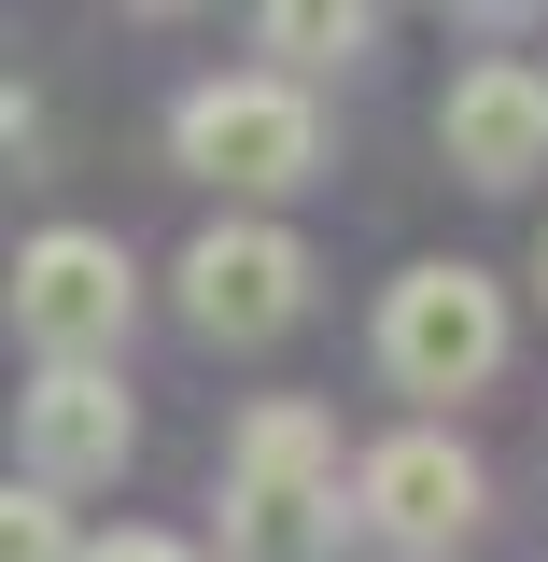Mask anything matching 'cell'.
Wrapping results in <instances>:
<instances>
[{
  "mask_svg": "<svg viewBox=\"0 0 548 562\" xmlns=\"http://www.w3.org/2000/svg\"><path fill=\"white\" fill-rule=\"evenodd\" d=\"M169 140H183V169L225 183V198H281V183H310V169H324V113H310V85H281V70L198 85Z\"/></svg>",
  "mask_w": 548,
  "mask_h": 562,
  "instance_id": "cell-1",
  "label": "cell"
},
{
  "mask_svg": "<svg viewBox=\"0 0 548 562\" xmlns=\"http://www.w3.org/2000/svg\"><path fill=\"white\" fill-rule=\"evenodd\" d=\"M127 310H141V268H127V239H99V225H43L14 254V324H29L43 366H113Z\"/></svg>",
  "mask_w": 548,
  "mask_h": 562,
  "instance_id": "cell-2",
  "label": "cell"
},
{
  "mask_svg": "<svg viewBox=\"0 0 548 562\" xmlns=\"http://www.w3.org/2000/svg\"><path fill=\"white\" fill-rule=\"evenodd\" d=\"M380 366L409 380V394H479L492 366H506V281L492 268H409L380 295Z\"/></svg>",
  "mask_w": 548,
  "mask_h": 562,
  "instance_id": "cell-3",
  "label": "cell"
},
{
  "mask_svg": "<svg viewBox=\"0 0 548 562\" xmlns=\"http://www.w3.org/2000/svg\"><path fill=\"white\" fill-rule=\"evenodd\" d=\"M310 310V239L295 225H198L183 254V324L198 338H281Z\"/></svg>",
  "mask_w": 548,
  "mask_h": 562,
  "instance_id": "cell-4",
  "label": "cell"
},
{
  "mask_svg": "<svg viewBox=\"0 0 548 562\" xmlns=\"http://www.w3.org/2000/svg\"><path fill=\"white\" fill-rule=\"evenodd\" d=\"M14 436H29V492H99L141 450V408H127L113 366H43L14 394Z\"/></svg>",
  "mask_w": 548,
  "mask_h": 562,
  "instance_id": "cell-5",
  "label": "cell"
},
{
  "mask_svg": "<svg viewBox=\"0 0 548 562\" xmlns=\"http://www.w3.org/2000/svg\"><path fill=\"white\" fill-rule=\"evenodd\" d=\"M351 506H366V535H394V549H450V535H479V450L465 436H380L366 464H351Z\"/></svg>",
  "mask_w": 548,
  "mask_h": 562,
  "instance_id": "cell-6",
  "label": "cell"
},
{
  "mask_svg": "<svg viewBox=\"0 0 548 562\" xmlns=\"http://www.w3.org/2000/svg\"><path fill=\"white\" fill-rule=\"evenodd\" d=\"M436 155H450L465 183H535V169H548V70H535V57L450 70V99H436Z\"/></svg>",
  "mask_w": 548,
  "mask_h": 562,
  "instance_id": "cell-7",
  "label": "cell"
},
{
  "mask_svg": "<svg viewBox=\"0 0 548 562\" xmlns=\"http://www.w3.org/2000/svg\"><path fill=\"white\" fill-rule=\"evenodd\" d=\"M338 479H225V562H338Z\"/></svg>",
  "mask_w": 548,
  "mask_h": 562,
  "instance_id": "cell-8",
  "label": "cell"
},
{
  "mask_svg": "<svg viewBox=\"0 0 548 562\" xmlns=\"http://www.w3.org/2000/svg\"><path fill=\"white\" fill-rule=\"evenodd\" d=\"M225 479H338V422L295 408V394L239 408V436H225Z\"/></svg>",
  "mask_w": 548,
  "mask_h": 562,
  "instance_id": "cell-9",
  "label": "cell"
},
{
  "mask_svg": "<svg viewBox=\"0 0 548 562\" xmlns=\"http://www.w3.org/2000/svg\"><path fill=\"white\" fill-rule=\"evenodd\" d=\"M268 57H281V85H295V70H351V57H366V14H338V0H281V14H268Z\"/></svg>",
  "mask_w": 548,
  "mask_h": 562,
  "instance_id": "cell-10",
  "label": "cell"
},
{
  "mask_svg": "<svg viewBox=\"0 0 548 562\" xmlns=\"http://www.w3.org/2000/svg\"><path fill=\"white\" fill-rule=\"evenodd\" d=\"M0 562H85V549H70V506H57V492L0 479Z\"/></svg>",
  "mask_w": 548,
  "mask_h": 562,
  "instance_id": "cell-11",
  "label": "cell"
},
{
  "mask_svg": "<svg viewBox=\"0 0 548 562\" xmlns=\"http://www.w3.org/2000/svg\"><path fill=\"white\" fill-rule=\"evenodd\" d=\"M85 562H198L183 535H113V549H85Z\"/></svg>",
  "mask_w": 548,
  "mask_h": 562,
  "instance_id": "cell-12",
  "label": "cell"
},
{
  "mask_svg": "<svg viewBox=\"0 0 548 562\" xmlns=\"http://www.w3.org/2000/svg\"><path fill=\"white\" fill-rule=\"evenodd\" d=\"M14 140H29V99H14V85H0V155H14Z\"/></svg>",
  "mask_w": 548,
  "mask_h": 562,
  "instance_id": "cell-13",
  "label": "cell"
}]
</instances>
